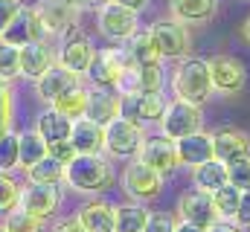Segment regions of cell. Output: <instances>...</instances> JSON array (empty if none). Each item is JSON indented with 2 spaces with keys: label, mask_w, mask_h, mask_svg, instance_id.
Here are the masks:
<instances>
[{
  "label": "cell",
  "mask_w": 250,
  "mask_h": 232,
  "mask_svg": "<svg viewBox=\"0 0 250 232\" xmlns=\"http://www.w3.org/2000/svg\"><path fill=\"white\" fill-rule=\"evenodd\" d=\"M105 3H111V0H73L76 9H102Z\"/></svg>",
  "instance_id": "47"
},
{
  "label": "cell",
  "mask_w": 250,
  "mask_h": 232,
  "mask_svg": "<svg viewBox=\"0 0 250 232\" xmlns=\"http://www.w3.org/2000/svg\"><path fill=\"white\" fill-rule=\"evenodd\" d=\"M175 227H178V215L175 212L154 209V212H148V221H146L143 232H175Z\"/></svg>",
  "instance_id": "40"
},
{
  "label": "cell",
  "mask_w": 250,
  "mask_h": 232,
  "mask_svg": "<svg viewBox=\"0 0 250 232\" xmlns=\"http://www.w3.org/2000/svg\"><path fill=\"white\" fill-rule=\"evenodd\" d=\"M242 35H245V41L250 44V18L245 20V23H242Z\"/></svg>",
  "instance_id": "49"
},
{
  "label": "cell",
  "mask_w": 250,
  "mask_h": 232,
  "mask_svg": "<svg viewBox=\"0 0 250 232\" xmlns=\"http://www.w3.org/2000/svg\"><path fill=\"white\" fill-rule=\"evenodd\" d=\"M178 154H181V166H189V169L212 160L215 157V151H212V134L209 131H198L192 136L178 139Z\"/></svg>",
  "instance_id": "23"
},
{
  "label": "cell",
  "mask_w": 250,
  "mask_h": 232,
  "mask_svg": "<svg viewBox=\"0 0 250 232\" xmlns=\"http://www.w3.org/2000/svg\"><path fill=\"white\" fill-rule=\"evenodd\" d=\"M218 0H169V15L187 26H204L215 18Z\"/></svg>",
  "instance_id": "22"
},
{
  "label": "cell",
  "mask_w": 250,
  "mask_h": 232,
  "mask_svg": "<svg viewBox=\"0 0 250 232\" xmlns=\"http://www.w3.org/2000/svg\"><path fill=\"white\" fill-rule=\"evenodd\" d=\"M212 134V151H215V160L221 163H230L242 154H250V134L242 128H233V125H224V128H215L209 131Z\"/></svg>",
  "instance_id": "17"
},
{
  "label": "cell",
  "mask_w": 250,
  "mask_h": 232,
  "mask_svg": "<svg viewBox=\"0 0 250 232\" xmlns=\"http://www.w3.org/2000/svg\"><path fill=\"white\" fill-rule=\"evenodd\" d=\"M26 180L29 183H64V163H59L56 157H44L41 163H35L32 169H26Z\"/></svg>",
  "instance_id": "33"
},
{
  "label": "cell",
  "mask_w": 250,
  "mask_h": 232,
  "mask_svg": "<svg viewBox=\"0 0 250 232\" xmlns=\"http://www.w3.org/2000/svg\"><path fill=\"white\" fill-rule=\"evenodd\" d=\"M79 221L87 232H117V203L96 194L79 209Z\"/></svg>",
  "instance_id": "18"
},
{
  "label": "cell",
  "mask_w": 250,
  "mask_h": 232,
  "mask_svg": "<svg viewBox=\"0 0 250 232\" xmlns=\"http://www.w3.org/2000/svg\"><path fill=\"white\" fill-rule=\"evenodd\" d=\"M227 177L233 186H239L242 192H250V154H242L236 160L227 163Z\"/></svg>",
  "instance_id": "39"
},
{
  "label": "cell",
  "mask_w": 250,
  "mask_h": 232,
  "mask_svg": "<svg viewBox=\"0 0 250 232\" xmlns=\"http://www.w3.org/2000/svg\"><path fill=\"white\" fill-rule=\"evenodd\" d=\"M175 215L187 224H195L201 230H209L215 221H218V209H215V200L209 192L204 189H187L181 197H178V209Z\"/></svg>",
  "instance_id": "14"
},
{
  "label": "cell",
  "mask_w": 250,
  "mask_h": 232,
  "mask_svg": "<svg viewBox=\"0 0 250 232\" xmlns=\"http://www.w3.org/2000/svg\"><path fill=\"white\" fill-rule=\"evenodd\" d=\"M76 84H82V78L73 76L70 70H64L62 64L56 61V64L35 81V93H38V99H41L44 105H53L59 96H64L67 90H73Z\"/></svg>",
  "instance_id": "19"
},
{
  "label": "cell",
  "mask_w": 250,
  "mask_h": 232,
  "mask_svg": "<svg viewBox=\"0 0 250 232\" xmlns=\"http://www.w3.org/2000/svg\"><path fill=\"white\" fill-rule=\"evenodd\" d=\"M146 139V128L134 125L131 119L117 116L105 125V157L108 160H137Z\"/></svg>",
  "instance_id": "4"
},
{
  "label": "cell",
  "mask_w": 250,
  "mask_h": 232,
  "mask_svg": "<svg viewBox=\"0 0 250 232\" xmlns=\"http://www.w3.org/2000/svg\"><path fill=\"white\" fill-rule=\"evenodd\" d=\"M207 232H245V230H242L239 224H233V221H224V218H218V221H215V224H212Z\"/></svg>",
  "instance_id": "45"
},
{
  "label": "cell",
  "mask_w": 250,
  "mask_h": 232,
  "mask_svg": "<svg viewBox=\"0 0 250 232\" xmlns=\"http://www.w3.org/2000/svg\"><path fill=\"white\" fill-rule=\"evenodd\" d=\"M12 119H15V90L9 81L0 78V134L12 131Z\"/></svg>",
  "instance_id": "38"
},
{
  "label": "cell",
  "mask_w": 250,
  "mask_h": 232,
  "mask_svg": "<svg viewBox=\"0 0 250 232\" xmlns=\"http://www.w3.org/2000/svg\"><path fill=\"white\" fill-rule=\"evenodd\" d=\"M87 99H90V87L87 84H76L73 90H67L64 96H59L47 108H56L59 114L70 116V119H82V116L87 114Z\"/></svg>",
  "instance_id": "28"
},
{
  "label": "cell",
  "mask_w": 250,
  "mask_h": 232,
  "mask_svg": "<svg viewBox=\"0 0 250 232\" xmlns=\"http://www.w3.org/2000/svg\"><path fill=\"white\" fill-rule=\"evenodd\" d=\"M212 200H215L218 218L233 221V218H236V212H239V203H242V189H239V186H233V183H224L218 192H212Z\"/></svg>",
  "instance_id": "31"
},
{
  "label": "cell",
  "mask_w": 250,
  "mask_h": 232,
  "mask_svg": "<svg viewBox=\"0 0 250 232\" xmlns=\"http://www.w3.org/2000/svg\"><path fill=\"white\" fill-rule=\"evenodd\" d=\"M114 3H120V6H125V9H131V12H143V9H148L151 6V0H114Z\"/></svg>",
  "instance_id": "46"
},
{
  "label": "cell",
  "mask_w": 250,
  "mask_h": 232,
  "mask_svg": "<svg viewBox=\"0 0 250 232\" xmlns=\"http://www.w3.org/2000/svg\"><path fill=\"white\" fill-rule=\"evenodd\" d=\"M146 221H148L146 203L128 200V203L117 206V232H143L146 230Z\"/></svg>",
  "instance_id": "29"
},
{
  "label": "cell",
  "mask_w": 250,
  "mask_h": 232,
  "mask_svg": "<svg viewBox=\"0 0 250 232\" xmlns=\"http://www.w3.org/2000/svg\"><path fill=\"white\" fill-rule=\"evenodd\" d=\"M23 0H0V35L9 29V23L15 20V15L21 12Z\"/></svg>",
  "instance_id": "41"
},
{
  "label": "cell",
  "mask_w": 250,
  "mask_h": 232,
  "mask_svg": "<svg viewBox=\"0 0 250 232\" xmlns=\"http://www.w3.org/2000/svg\"><path fill=\"white\" fill-rule=\"evenodd\" d=\"M125 47L131 50V56H134V61H137V67L163 61V56H160V50H157V44H154V38H151V32H148V29H140V32H137Z\"/></svg>",
  "instance_id": "30"
},
{
  "label": "cell",
  "mask_w": 250,
  "mask_h": 232,
  "mask_svg": "<svg viewBox=\"0 0 250 232\" xmlns=\"http://www.w3.org/2000/svg\"><path fill=\"white\" fill-rule=\"evenodd\" d=\"M56 58H59V64H62L64 70H70L73 76L84 78L87 67H90L93 58H96V47H93V41L79 29V23H76V26H70L62 35V47H59Z\"/></svg>",
  "instance_id": "9"
},
{
  "label": "cell",
  "mask_w": 250,
  "mask_h": 232,
  "mask_svg": "<svg viewBox=\"0 0 250 232\" xmlns=\"http://www.w3.org/2000/svg\"><path fill=\"white\" fill-rule=\"evenodd\" d=\"M163 183H166L163 174H157L154 169L143 166L140 160H131V163L125 166L123 177H120V189H123L131 200H137V203H151V200H157V197L163 194Z\"/></svg>",
  "instance_id": "8"
},
{
  "label": "cell",
  "mask_w": 250,
  "mask_h": 232,
  "mask_svg": "<svg viewBox=\"0 0 250 232\" xmlns=\"http://www.w3.org/2000/svg\"><path fill=\"white\" fill-rule=\"evenodd\" d=\"M233 224H239L242 230H250V192H242V203H239V212H236Z\"/></svg>",
  "instance_id": "44"
},
{
  "label": "cell",
  "mask_w": 250,
  "mask_h": 232,
  "mask_svg": "<svg viewBox=\"0 0 250 232\" xmlns=\"http://www.w3.org/2000/svg\"><path fill=\"white\" fill-rule=\"evenodd\" d=\"M70 145L76 148V154H105V128L87 116L73 119Z\"/></svg>",
  "instance_id": "20"
},
{
  "label": "cell",
  "mask_w": 250,
  "mask_h": 232,
  "mask_svg": "<svg viewBox=\"0 0 250 232\" xmlns=\"http://www.w3.org/2000/svg\"><path fill=\"white\" fill-rule=\"evenodd\" d=\"M137 81H140V93H163V87H166V70H163V61L137 67Z\"/></svg>",
  "instance_id": "34"
},
{
  "label": "cell",
  "mask_w": 250,
  "mask_h": 232,
  "mask_svg": "<svg viewBox=\"0 0 250 232\" xmlns=\"http://www.w3.org/2000/svg\"><path fill=\"white\" fill-rule=\"evenodd\" d=\"M53 232H87L84 224L79 221V215H67V218H59L53 224Z\"/></svg>",
  "instance_id": "43"
},
{
  "label": "cell",
  "mask_w": 250,
  "mask_h": 232,
  "mask_svg": "<svg viewBox=\"0 0 250 232\" xmlns=\"http://www.w3.org/2000/svg\"><path fill=\"white\" fill-rule=\"evenodd\" d=\"M47 151H50V157H56L59 163H70L73 157H76V148L70 145V139H64V142H53V145H47Z\"/></svg>",
  "instance_id": "42"
},
{
  "label": "cell",
  "mask_w": 250,
  "mask_h": 232,
  "mask_svg": "<svg viewBox=\"0 0 250 232\" xmlns=\"http://www.w3.org/2000/svg\"><path fill=\"white\" fill-rule=\"evenodd\" d=\"M0 78L9 84L21 78V47H9L0 41Z\"/></svg>",
  "instance_id": "36"
},
{
  "label": "cell",
  "mask_w": 250,
  "mask_h": 232,
  "mask_svg": "<svg viewBox=\"0 0 250 232\" xmlns=\"http://www.w3.org/2000/svg\"><path fill=\"white\" fill-rule=\"evenodd\" d=\"M64 183L79 194L96 197L117 186V172L105 154H76L64 166Z\"/></svg>",
  "instance_id": "1"
},
{
  "label": "cell",
  "mask_w": 250,
  "mask_h": 232,
  "mask_svg": "<svg viewBox=\"0 0 250 232\" xmlns=\"http://www.w3.org/2000/svg\"><path fill=\"white\" fill-rule=\"evenodd\" d=\"M209 64V78H212V90L221 93V96H236L248 87V67L245 61L236 56H227V53H218V56L207 58Z\"/></svg>",
  "instance_id": "10"
},
{
  "label": "cell",
  "mask_w": 250,
  "mask_h": 232,
  "mask_svg": "<svg viewBox=\"0 0 250 232\" xmlns=\"http://www.w3.org/2000/svg\"><path fill=\"white\" fill-rule=\"evenodd\" d=\"M160 134L166 139H184V136H192L198 131H204V108L192 105V102H184V99H172L166 102V111L160 116Z\"/></svg>",
  "instance_id": "5"
},
{
  "label": "cell",
  "mask_w": 250,
  "mask_h": 232,
  "mask_svg": "<svg viewBox=\"0 0 250 232\" xmlns=\"http://www.w3.org/2000/svg\"><path fill=\"white\" fill-rule=\"evenodd\" d=\"M47 142L41 139V134L35 128L29 131H18V172H26L32 169L35 163H41L47 157Z\"/></svg>",
  "instance_id": "25"
},
{
  "label": "cell",
  "mask_w": 250,
  "mask_h": 232,
  "mask_svg": "<svg viewBox=\"0 0 250 232\" xmlns=\"http://www.w3.org/2000/svg\"><path fill=\"white\" fill-rule=\"evenodd\" d=\"M53 35H50V29L44 26V20H41V15H38V9L35 6H21V12L15 15V20L9 23V29L0 35V41L3 44H9V47H26V44H32V41H50Z\"/></svg>",
  "instance_id": "12"
},
{
  "label": "cell",
  "mask_w": 250,
  "mask_h": 232,
  "mask_svg": "<svg viewBox=\"0 0 250 232\" xmlns=\"http://www.w3.org/2000/svg\"><path fill=\"white\" fill-rule=\"evenodd\" d=\"M56 47L50 41H32L26 47H21V78L38 81L59 58H56Z\"/></svg>",
  "instance_id": "16"
},
{
  "label": "cell",
  "mask_w": 250,
  "mask_h": 232,
  "mask_svg": "<svg viewBox=\"0 0 250 232\" xmlns=\"http://www.w3.org/2000/svg\"><path fill=\"white\" fill-rule=\"evenodd\" d=\"M0 172H18V131L0 134Z\"/></svg>",
  "instance_id": "37"
},
{
  "label": "cell",
  "mask_w": 250,
  "mask_h": 232,
  "mask_svg": "<svg viewBox=\"0 0 250 232\" xmlns=\"http://www.w3.org/2000/svg\"><path fill=\"white\" fill-rule=\"evenodd\" d=\"M3 221V227L6 232H44V221H38L35 215H29L26 209H12L9 215H3L0 218Z\"/></svg>",
  "instance_id": "35"
},
{
  "label": "cell",
  "mask_w": 250,
  "mask_h": 232,
  "mask_svg": "<svg viewBox=\"0 0 250 232\" xmlns=\"http://www.w3.org/2000/svg\"><path fill=\"white\" fill-rule=\"evenodd\" d=\"M35 131L41 134V139H44L47 145H53V142H64V139H70L73 119H70V116H64V114H59L56 108H47L44 114L38 116Z\"/></svg>",
  "instance_id": "26"
},
{
  "label": "cell",
  "mask_w": 250,
  "mask_h": 232,
  "mask_svg": "<svg viewBox=\"0 0 250 232\" xmlns=\"http://www.w3.org/2000/svg\"><path fill=\"white\" fill-rule=\"evenodd\" d=\"M160 56L166 61H184L192 56V35H189V26L175 20V18H160L148 26Z\"/></svg>",
  "instance_id": "6"
},
{
  "label": "cell",
  "mask_w": 250,
  "mask_h": 232,
  "mask_svg": "<svg viewBox=\"0 0 250 232\" xmlns=\"http://www.w3.org/2000/svg\"><path fill=\"white\" fill-rule=\"evenodd\" d=\"M96 29L102 38H108L114 44H128L140 32V15L111 0L102 9H96Z\"/></svg>",
  "instance_id": "7"
},
{
  "label": "cell",
  "mask_w": 250,
  "mask_h": 232,
  "mask_svg": "<svg viewBox=\"0 0 250 232\" xmlns=\"http://www.w3.org/2000/svg\"><path fill=\"white\" fill-rule=\"evenodd\" d=\"M35 9H38L44 26L50 29V35L62 38L70 26H76L79 9L73 6V0H41V3H35Z\"/></svg>",
  "instance_id": "21"
},
{
  "label": "cell",
  "mask_w": 250,
  "mask_h": 232,
  "mask_svg": "<svg viewBox=\"0 0 250 232\" xmlns=\"http://www.w3.org/2000/svg\"><path fill=\"white\" fill-rule=\"evenodd\" d=\"M131 67H137V61H134L131 50L125 44L105 47V50H96V58L87 67L84 78H87V84L93 90H114L117 81H120V76H123L125 70H131Z\"/></svg>",
  "instance_id": "3"
},
{
  "label": "cell",
  "mask_w": 250,
  "mask_h": 232,
  "mask_svg": "<svg viewBox=\"0 0 250 232\" xmlns=\"http://www.w3.org/2000/svg\"><path fill=\"white\" fill-rule=\"evenodd\" d=\"M175 232H207V230H201V227L187 224V221H181V218H178V227H175Z\"/></svg>",
  "instance_id": "48"
},
{
  "label": "cell",
  "mask_w": 250,
  "mask_h": 232,
  "mask_svg": "<svg viewBox=\"0 0 250 232\" xmlns=\"http://www.w3.org/2000/svg\"><path fill=\"white\" fill-rule=\"evenodd\" d=\"M166 102L169 99H163V93H128V96H123L120 116L131 119L140 128H148V125L160 122V116L166 111Z\"/></svg>",
  "instance_id": "15"
},
{
  "label": "cell",
  "mask_w": 250,
  "mask_h": 232,
  "mask_svg": "<svg viewBox=\"0 0 250 232\" xmlns=\"http://www.w3.org/2000/svg\"><path fill=\"white\" fill-rule=\"evenodd\" d=\"M0 232H6V227H3V221H0Z\"/></svg>",
  "instance_id": "50"
},
{
  "label": "cell",
  "mask_w": 250,
  "mask_h": 232,
  "mask_svg": "<svg viewBox=\"0 0 250 232\" xmlns=\"http://www.w3.org/2000/svg\"><path fill=\"white\" fill-rule=\"evenodd\" d=\"M123 111V96L117 93V90H93L90 87V99H87V119H93V122H99L102 128L108 125V122H114L117 116Z\"/></svg>",
  "instance_id": "24"
},
{
  "label": "cell",
  "mask_w": 250,
  "mask_h": 232,
  "mask_svg": "<svg viewBox=\"0 0 250 232\" xmlns=\"http://www.w3.org/2000/svg\"><path fill=\"white\" fill-rule=\"evenodd\" d=\"M21 194H23V183L15 177V172L12 174L0 172V218L21 206Z\"/></svg>",
  "instance_id": "32"
},
{
  "label": "cell",
  "mask_w": 250,
  "mask_h": 232,
  "mask_svg": "<svg viewBox=\"0 0 250 232\" xmlns=\"http://www.w3.org/2000/svg\"><path fill=\"white\" fill-rule=\"evenodd\" d=\"M137 160L148 169H154L157 174L169 177L181 169V154H178V142L175 139H166L163 134H151L143 139V148L137 154Z\"/></svg>",
  "instance_id": "13"
},
{
  "label": "cell",
  "mask_w": 250,
  "mask_h": 232,
  "mask_svg": "<svg viewBox=\"0 0 250 232\" xmlns=\"http://www.w3.org/2000/svg\"><path fill=\"white\" fill-rule=\"evenodd\" d=\"M172 90H175V99H184V102H192V105L204 108L209 102V96L215 93L207 58L189 56L184 61H178L175 76H172Z\"/></svg>",
  "instance_id": "2"
},
{
  "label": "cell",
  "mask_w": 250,
  "mask_h": 232,
  "mask_svg": "<svg viewBox=\"0 0 250 232\" xmlns=\"http://www.w3.org/2000/svg\"><path fill=\"white\" fill-rule=\"evenodd\" d=\"M192 183H195V189H204V192H218L224 183H230V177H227V163H221V160H207V163H201V166H195L192 169Z\"/></svg>",
  "instance_id": "27"
},
{
  "label": "cell",
  "mask_w": 250,
  "mask_h": 232,
  "mask_svg": "<svg viewBox=\"0 0 250 232\" xmlns=\"http://www.w3.org/2000/svg\"><path fill=\"white\" fill-rule=\"evenodd\" d=\"M62 183H23L21 194V209L35 215L38 221H50L62 209Z\"/></svg>",
  "instance_id": "11"
}]
</instances>
